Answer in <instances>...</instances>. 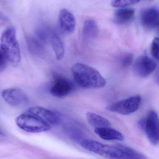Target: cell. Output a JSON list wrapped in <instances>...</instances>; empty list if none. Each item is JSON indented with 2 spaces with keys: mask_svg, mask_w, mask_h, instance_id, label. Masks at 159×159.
Returning <instances> with one entry per match:
<instances>
[{
  "mask_svg": "<svg viewBox=\"0 0 159 159\" xmlns=\"http://www.w3.org/2000/svg\"><path fill=\"white\" fill-rule=\"evenodd\" d=\"M145 119H141L139 120L138 122L139 126L140 127L141 130H144V127H145Z\"/></svg>",
  "mask_w": 159,
  "mask_h": 159,
  "instance_id": "obj_23",
  "label": "cell"
},
{
  "mask_svg": "<svg viewBox=\"0 0 159 159\" xmlns=\"http://www.w3.org/2000/svg\"><path fill=\"white\" fill-rule=\"evenodd\" d=\"M151 53L152 57L158 60L159 59V39L155 38L152 41L151 46Z\"/></svg>",
  "mask_w": 159,
  "mask_h": 159,
  "instance_id": "obj_20",
  "label": "cell"
},
{
  "mask_svg": "<svg viewBox=\"0 0 159 159\" xmlns=\"http://www.w3.org/2000/svg\"><path fill=\"white\" fill-rule=\"evenodd\" d=\"M28 112L36 115L50 125H56L60 122L58 115L52 111L41 107H33L30 108Z\"/></svg>",
  "mask_w": 159,
  "mask_h": 159,
  "instance_id": "obj_11",
  "label": "cell"
},
{
  "mask_svg": "<svg viewBox=\"0 0 159 159\" xmlns=\"http://www.w3.org/2000/svg\"><path fill=\"white\" fill-rule=\"evenodd\" d=\"M7 60L0 47V72L3 71L7 66Z\"/></svg>",
  "mask_w": 159,
  "mask_h": 159,
  "instance_id": "obj_22",
  "label": "cell"
},
{
  "mask_svg": "<svg viewBox=\"0 0 159 159\" xmlns=\"http://www.w3.org/2000/svg\"><path fill=\"white\" fill-rule=\"evenodd\" d=\"M80 145L87 151L109 159H147L142 153L123 145H106L92 139H83Z\"/></svg>",
  "mask_w": 159,
  "mask_h": 159,
  "instance_id": "obj_1",
  "label": "cell"
},
{
  "mask_svg": "<svg viewBox=\"0 0 159 159\" xmlns=\"http://www.w3.org/2000/svg\"><path fill=\"white\" fill-rule=\"evenodd\" d=\"M16 123L19 128L28 133H41L51 129L49 124L28 111L18 116Z\"/></svg>",
  "mask_w": 159,
  "mask_h": 159,
  "instance_id": "obj_4",
  "label": "cell"
},
{
  "mask_svg": "<svg viewBox=\"0 0 159 159\" xmlns=\"http://www.w3.org/2000/svg\"><path fill=\"white\" fill-rule=\"evenodd\" d=\"M74 89V85L66 77L59 75L54 76L52 85L50 93L55 97L63 98L69 95Z\"/></svg>",
  "mask_w": 159,
  "mask_h": 159,
  "instance_id": "obj_7",
  "label": "cell"
},
{
  "mask_svg": "<svg viewBox=\"0 0 159 159\" xmlns=\"http://www.w3.org/2000/svg\"><path fill=\"white\" fill-rule=\"evenodd\" d=\"M159 125L158 114L155 111H150L145 119L144 131L150 142L154 146L159 144Z\"/></svg>",
  "mask_w": 159,
  "mask_h": 159,
  "instance_id": "obj_6",
  "label": "cell"
},
{
  "mask_svg": "<svg viewBox=\"0 0 159 159\" xmlns=\"http://www.w3.org/2000/svg\"><path fill=\"white\" fill-rule=\"evenodd\" d=\"M51 41L57 59L58 60H62L65 53V46L63 42L55 33H52Z\"/></svg>",
  "mask_w": 159,
  "mask_h": 159,
  "instance_id": "obj_17",
  "label": "cell"
},
{
  "mask_svg": "<svg viewBox=\"0 0 159 159\" xmlns=\"http://www.w3.org/2000/svg\"><path fill=\"white\" fill-rule=\"evenodd\" d=\"M133 60L134 55L131 53H127L123 57L121 60V64L123 67L126 68L132 64Z\"/></svg>",
  "mask_w": 159,
  "mask_h": 159,
  "instance_id": "obj_21",
  "label": "cell"
},
{
  "mask_svg": "<svg viewBox=\"0 0 159 159\" xmlns=\"http://www.w3.org/2000/svg\"><path fill=\"white\" fill-rule=\"evenodd\" d=\"M98 34V28L97 22L93 19L86 20L83 28V37L85 41H90L97 38Z\"/></svg>",
  "mask_w": 159,
  "mask_h": 159,
  "instance_id": "obj_15",
  "label": "cell"
},
{
  "mask_svg": "<svg viewBox=\"0 0 159 159\" xmlns=\"http://www.w3.org/2000/svg\"><path fill=\"white\" fill-rule=\"evenodd\" d=\"M159 20V10L155 7L145 9L140 16V22L142 26L148 30H152L157 27Z\"/></svg>",
  "mask_w": 159,
  "mask_h": 159,
  "instance_id": "obj_10",
  "label": "cell"
},
{
  "mask_svg": "<svg viewBox=\"0 0 159 159\" xmlns=\"http://www.w3.org/2000/svg\"><path fill=\"white\" fill-rule=\"evenodd\" d=\"M86 118L88 122L95 128L108 127L111 125L109 120L107 118L93 112H87Z\"/></svg>",
  "mask_w": 159,
  "mask_h": 159,
  "instance_id": "obj_16",
  "label": "cell"
},
{
  "mask_svg": "<svg viewBox=\"0 0 159 159\" xmlns=\"http://www.w3.org/2000/svg\"><path fill=\"white\" fill-rule=\"evenodd\" d=\"M140 0H112L111 5L115 8L126 7L139 2Z\"/></svg>",
  "mask_w": 159,
  "mask_h": 159,
  "instance_id": "obj_19",
  "label": "cell"
},
{
  "mask_svg": "<svg viewBox=\"0 0 159 159\" xmlns=\"http://www.w3.org/2000/svg\"><path fill=\"white\" fill-rule=\"evenodd\" d=\"M141 101V97L136 95L111 104L107 107V109L121 115H130L139 109Z\"/></svg>",
  "mask_w": 159,
  "mask_h": 159,
  "instance_id": "obj_5",
  "label": "cell"
},
{
  "mask_svg": "<svg viewBox=\"0 0 159 159\" xmlns=\"http://www.w3.org/2000/svg\"><path fill=\"white\" fill-rule=\"evenodd\" d=\"M76 83L85 89H98L106 85V80L94 68L82 63H76L71 67Z\"/></svg>",
  "mask_w": 159,
  "mask_h": 159,
  "instance_id": "obj_2",
  "label": "cell"
},
{
  "mask_svg": "<svg viewBox=\"0 0 159 159\" xmlns=\"http://www.w3.org/2000/svg\"><path fill=\"white\" fill-rule=\"evenodd\" d=\"M157 64L153 59L146 55L139 57L134 65V73L138 77L145 78L153 73L157 68Z\"/></svg>",
  "mask_w": 159,
  "mask_h": 159,
  "instance_id": "obj_8",
  "label": "cell"
},
{
  "mask_svg": "<svg viewBox=\"0 0 159 159\" xmlns=\"http://www.w3.org/2000/svg\"><path fill=\"white\" fill-rule=\"evenodd\" d=\"M94 132L102 139L106 140H118L122 141L124 139V136L120 131L108 127H97L94 129Z\"/></svg>",
  "mask_w": 159,
  "mask_h": 159,
  "instance_id": "obj_13",
  "label": "cell"
},
{
  "mask_svg": "<svg viewBox=\"0 0 159 159\" xmlns=\"http://www.w3.org/2000/svg\"><path fill=\"white\" fill-rule=\"evenodd\" d=\"M2 96L5 102L11 107H18L26 103V94L20 88H12L5 89L2 93Z\"/></svg>",
  "mask_w": 159,
  "mask_h": 159,
  "instance_id": "obj_9",
  "label": "cell"
},
{
  "mask_svg": "<svg viewBox=\"0 0 159 159\" xmlns=\"http://www.w3.org/2000/svg\"><path fill=\"white\" fill-rule=\"evenodd\" d=\"M3 134H3V132H2V131L0 130V135H2Z\"/></svg>",
  "mask_w": 159,
  "mask_h": 159,
  "instance_id": "obj_24",
  "label": "cell"
},
{
  "mask_svg": "<svg viewBox=\"0 0 159 159\" xmlns=\"http://www.w3.org/2000/svg\"><path fill=\"white\" fill-rule=\"evenodd\" d=\"M134 16V9L125 7L119 8L114 13V21L120 25H126L133 21Z\"/></svg>",
  "mask_w": 159,
  "mask_h": 159,
  "instance_id": "obj_14",
  "label": "cell"
},
{
  "mask_svg": "<svg viewBox=\"0 0 159 159\" xmlns=\"http://www.w3.org/2000/svg\"><path fill=\"white\" fill-rule=\"evenodd\" d=\"M59 23L61 30L65 33L71 34L76 29V21L75 16L67 9H63L60 11Z\"/></svg>",
  "mask_w": 159,
  "mask_h": 159,
  "instance_id": "obj_12",
  "label": "cell"
},
{
  "mask_svg": "<svg viewBox=\"0 0 159 159\" xmlns=\"http://www.w3.org/2000/svg\"><path fill=\"white\" fill-rule=\"evenodd\" d=\"M28 46L30 52L35 54L40 53L43 50V46L41 41L35 39H29Z\"/></svg>",
  "mask_w": 159,
  "mask_h": 159,
  "instance_id": "obj_18",
  "label": "cell"
},
{
  "mask_svg": "<svg viewBox=\"0 0 159 159\" xmlns=\"http://www.w3.org/2000/svg\"><path fill=\"white\" fill-rule=\"evenodd\" d=\"M1 48L7 61L13 66H18L21 54L14 28L11 27L3 32L1 38Z\"/></svg>",
  "mask_w": 159,
  "mask_h": 159,
  "instance_id": "obj_3",
  "label": "cell"
}]
</instances>
